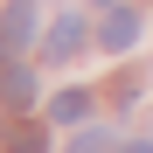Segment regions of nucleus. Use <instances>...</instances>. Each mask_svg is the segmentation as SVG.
<instances>
[{
  "mask_svg": "<svg viewBox=\"0 0 153 153\" xmlns=\"http://www.w3.org/2000/svg\"><path fill=\"white\" fill-rule=\"evenodd\" d=\"M139 35H146L139 7H111V14H105V28H97V42H105L111 56H125V49H139Z\"/></svg>",
  "mask_w": 153,
  "mask_h": 153,
  "instance_id": "f257e3e1",
  "label": "nucleus"
},
{
  "mask_svg": "<svg viewBox=\"0 0 153 153\" xmlns=\"http://www.w3.org/2000/svg\"><path fill=\"white\" fill-rule=\"evenodd\" d=\"M84 42H91V28H84L76 14H63L56 28H49V42H42V56H49V63H70V56H76Z\"/></svg>",
  "mask_w": 153,
  "mask_h": 153,
  "instance_id": "f03ea898",
  "label": "nucleus"
},
{
  "mask_svg": "<svg viewBox=\"0 0 153 153\" xmlns=\"http://www.w3.org/2000/svg\"><path fill=\"white\" fill-rule=\"evenodd\" d=\"M35 42V0H14L0 14V49H28Z\"/></svg>",
  "mask_w": 153,
  "mask_h": 153,
  "instance_id": "7ed1b4c3",
  "label": "nucleus"
},
{
  "mask_svg": "<svg viewBox=\"0 0 153 153\" xmlns=\"http://www.w3.org/2000/svg\"><path fill=\"white\" fill-rule=\"evenodd\" d=\"M49 146V132L35 118H0V153H42Z\"/></svg>",
  "mask_w": 153,
  "mask_h": 153,
  "instance_id": "20e7f679",
  "label": "nucleus"
},
{
  "mask_svg": "<svg viewBox=\"0 0 153 153\" xmlns=\"http://www.w3.org/2000/svg\"><path fill=\"white\" fill-rule=\"evenodd\" d=\"M28 97H35V76L21 70V63H0V105H14V111H21Z\"/></svg>",
  "mask_w": 153,
  "mask_h": 153,
  "instance_id": "39448f33",
  "label": "nucleus"
},
{
  "mask_svg": "<svg viewBox=\"0 0 153 153\" xmlns=\"http://www.w3.org/2000/svg\"><path fill=\"white\" fill-rule=\"evenodd\" d=\"M91 118V91H63V97H49V125H84Z\"/></svg>",
  "mask_w": 153,
  "mask_h": 153,
  "instance_id": "423d86ee",
  "label": "nucleus"
},
{
  "mask_svg": "<svg viewBox=\"0 0 153 153\" xmlns=\"http://www.w3.org/2000/svg\"><path fill=\"white\" fill-rule=\"evenodd\" d=\"M105 146H111V132H97V125H91V132H84V139H76L70 153H105Z\"/></svg>",
  "mask_w": 153,
  "mask_h": 153,
  "instance_id": "0eeeda50",
  "label": "nucleus"
},
{
  "mask_svg": "<svg viewBox=\"0 0 153 153\" xmlns=\"http://www.w3.org/2000/svg\"><path fill=\"white\" fill-rule=\"evenodd\" d=\"M125 153H153V146H146V139H132V146H125Z\"/></svg>",
  "mask_w": 153,
  "mask_h": 153,
  "instance_id": "6e6552de",
  "label": "nucleus"
}]
</instances>
